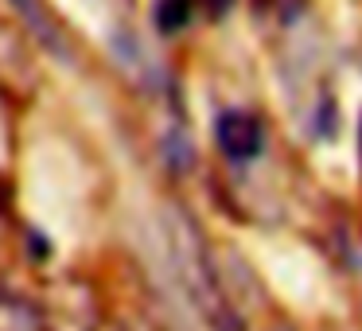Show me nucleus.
I'll return each instance as SVG.
<instances>
[{
  "mask_svg": "<svg viewBox=\"0 0 362 331\" xmlns=\"http://www.w3.org/2000/svg\"><path fill=\"white\" fill-rule=\"evenodd\" d=\"M175 261H180V277L183 289H187L191 304L203 312V320L211 323L214 331H242V320L230 308L226 292H222L218 277H214L211 261H206L203 245L195 242V234H180L175 238Z\"/></svg>",
  "mask_w": 362,
  "mask_h": 331,
  "instance_id": "obj_1",
  "label": "nucleus"
},
{
  "mask_svg": "<svg viewBox=\"0 0 362 331\" xmlns=\"http://www.w3.org/2000/svg\"><path fill=\"white\" fill-rule=\"evenodd\" d=\"M222 8H226V0H214V12H222Z\"/></svg>",
  "mask_w": 362,
  "mask_h": 331,
  "instance_id": "obj_5",
  "label": "nucleus"
},
{
  "mask_svg": "<svg viewBox=\"0 0 362 331\" xmlns=\"http://www.w3.org/2000/svg\"><path fill=\"white\" fill-rule=\"evenodd\" d=\"M152 16H156L160 32H180V28H187V20H191V0H160Z\"/></svg>",
  "mask_w": 362,
  "mask_h": 331,
  "instance_id": "obj_3",
  "label": "nucleus"
},
{
  "mask_svg": "<svg viewBox=\"0 0 362 331\" xmlns=\"http://www.w3.org/2000/svg\"><path fill=\"white\" fill-rule=\"evenodd\" d=\"M12 4H16V8L24 12L28 20H32V24H43V16H40V4H35V0H12Z\"/></svg>",
  "mask_w": 362,
  "mask_h": 331,
  "instance_id": "obj_4",
  "label": "nucleus"
},
{
  "mask_svg": "<svg viewBox=\"0 0 362 331\" xmlns=\"http://www.w3.org/2000/svg\"><path fill=\"white\" fill-rule=\"evenodd\" d=\"M214 137H218V149L230 160H253L265 149V129H261V121L253 113H242V110L222 113L218 125H214Z\"/></svg>",
  "mask_w": 362,
  "mask_h": 331,
  "instance_id": "obj_2",
  "label": "nucleus"
},
{
  "mask_svg": "<svg viewBox=\"0 0 362 331\" xmlns=\"http://www.w3.org/2000/svg\"><path fill=\"white\" fill-rule=\"evenodd\" d=\"M358 141H362V133H358Z\"/></svg>",
  "mask_w": 362,
  "mask_h": 331,
  "instance_id": "obj_6",
  "label": "nucleus"
}]
</instances>
